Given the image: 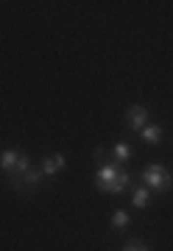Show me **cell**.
<instances>
[{"instance_id":"1","label":"cell","mask_w":173,"mask_h":251,"mask_svg":"<svg viewBox=\"0 0 173 251\" xmlns=\"http://www.w3.org/2000/svg\"><path fill=\"white\" fill-rule=\"evenodd\" d=\"M128 184H131V176H128V171L123 165H118V162H109V165H103L98 171V190L100 193L118 196V193H123Z\"/></svg>"},{"instance_id":"2","label":"cell","mask_w":173,"mask_h":251,"mask_svg":"<svg viewBox=\"0 0 173 251\" xmlns=\"http://www.w3.org/2000/svg\"><path fill=\"white\" fill-rule=\"evenodd\" d=\"M143 181L151 193H168L173 184V173L165 168V165H148L143 171Z\"/></svg>"},{"instance_id":"3","label":"cell","mask_w":173,"mask_h":251,"mask_svg":"<svg viewBox=\"0 0 173 251\" xmlns=\"http://www.w3.org/2000/svg\"><path fill=\"white\" fill-rule=\"evenodd\" d=\"M11 187L17 190V193H31V190L39 187V181H42V168H28V171L17 173V176H9Z\"/></svg>"},{"instance_id":"4","label":"cell","mask_w":173,"mask_h":251,"mask_svg":"<svg viewBox=\"0 0 173 251\" xmlns=\"http://www.w3.org/2000/svg\"><path fill=\"white\" fill-rule=\"evenodd\" d=\"M31 168V162H28L25 153H20V151H3L0 153V171H6L9 176H17V173L28 171Z\"/></svg>"},{"instance_id":"5","label":"cell","mask_w":173,"mask_h":251,"mask_svg":"<svg viewBox=\"0 0 173 251\" xmlns=\"http://www.w3.org/2000/svg\"><path fill=\"white\" fill-rule=\"evenodd\" d=\"M146 120H148V109L134 103V106H128L126 112V126L131 131H140V128H146Z\"/></svg>"},{"instance_id":"6","label":"cell","mask_w":173,"mask_h":251,"mask_svg":"<svg viewBox=\"0 0 173 251\" xmlns=\"http://www.w3.org/2000/svg\"><path fill=\"white\" fill-rule=\"evenodd\" d=\"M64 165H67L64 153H50L42 159V176H56L59 171H64Z\"/></svg>"},{"instance_id":"7","label":"cell","mask_w":173,"mask_h":251,"mask_svg":"<svg viewBox=\"0 0 173 251\" xmlns=\"http://www.w3.org/2000/svg\"><path fill=\"white\" fill-rule=\"evenodd\" d=\"M143 140H146L148 145H159L162 143V128H159V126H146V128H143Z\"/></svg>"},{"instance_id":"8","label":"cell","mask_w":173,"mask_h":251,"mask_svg":"<svg viewBox=\"0 0 173 251\" xmlns=\"http://www.w3.org/2000/svg\"><path fill=\"white\" fill-rule=\"evenodd\" d=\"M128 221H131V215H128L126 209H115L112 212V229H126Z\"/></svg>"},{"instance_id":"9","label":"cell","mask_w":173,"mask_h":251,"mask_svg":"<svg viewBox=\"0 0 173 251\" xmlns=\"http://www.w3.org/2000/svg\"><path fill=\"white\" fill-rule=\"evenodd\" d=\"M148 196H151V190H148V187H137V190H134V196H131V201H134V206H137V209H143V206L148 204Z\"/></svg>"},{"instance_id":"10","label":"cell","mask_w":173,"mask_h":251,"mask_svg":"<svg viewBox=\"0 0 173 251\" xmlns=\"http://www.w3.org/2000/svg\"><path fill=\"white\" fill-rule=\"evenodd\" d=\"M115 156H118V162H126V159L134 156V148H131L128 143H118L115 145Z\"/></svg>"},{"instance_id":"11","label":"cell","mask_w":173,"mask_h":251,"mask_svg":"<svg viewBox=\"0 0 173 251\" xmlns=\"http://www.w3.org/2000/svg\"><path fill=\"white\" fill-rule=\"evenodd\" d=\"M123 251H148V246L146 243H140V240H131V243H126V249Z\"/></svg>"},{"instance_id":"12","label":"cell","mask_w":173,"mask_h":251,"mask_svg":"<svg viewBox=\"0 0 173 251\" xmlns=\"http://www.w3.org/2000/svg\"><path fill=\"white\" fill-rule=\"evenodd\" d=\"M109 153H106V148H95V159H106Z\"/></svg>"}]
</instances>
